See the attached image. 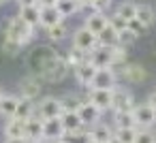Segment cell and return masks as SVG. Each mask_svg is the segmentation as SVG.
Masks as SVG:
<instances>
[{"mask_svg":"<svg viewBox=\"0 0 156 143\" xmlns=\"http://www.w3.org/2000/svg\"><path fill=\"white\" fill-rule=\"evenodd\" d=\"M39 58V66H37V75L43 79V83H60L66 75H69V64L64 60V56L56 54L51 47H39L37 51Z\"/></svg>","mask_w":156,"mask_h":143,"instance_id":"6da1fadb","label":"cell"},{"mask_svg":"<svg viewBox=\"0 0 156 143\" xmlns=\"http://www.w3.org/2000/svg\"><path fill=\"white\" fill-rule=\"evenodd\" d=\"M34 30L30 24H26L20 15H13L7 19L5 24V39H11V41H17L22 47H26L28 43L34 41Z\"/></svg>","mask_w":156,"mask_h":143,"instance_id":"7a4b0ae2","label":"cell"},{"mask_svg":"<svg viewBox=\"0 0 156 143\" xmlns=\"http://www.w3.org/2000/svg\"><path fill=\"white\" fill-rule=\"evenodd\" d=\"M41 92H43V79L37 73H30L20 79V98L37 100L41 96Z\"/></svg>","mask_w":156,"mask_h":143,"instance_id":"3957f363","label":"cell"},{"mask_svg":"<svg viewBox=\"0 0 156 143\" xmlns=\"http://www.w3.org/2000/svg\"><path fill=\"white\" fill-rule=\"evenodd\" d=\"M96 45H98L96 34L90 32L86 26H81V28H77V30L73 32V45H71V47H75V49H79V51H83V54H90Z\"/></svg>","mask_w":156,"mask_h":143,"instance_id":"277c9868","label":"cell"},{"mask_svg":"<svg viewBox=\"0 0 156 143\" xmlns=\"http://www.w3.org/2000/svg\"><path fill=\"white\" fill-rule=\"evenodd\" d=\"M34 105H37V115L41 120H51V117H60L62 115V103L56 96H45V98H41Z\"/></svg>","mask_w":156,"mask_h":143,"instance_id":"5b68a950","label":"cell"},{"mask_svg":"<svg viewBox=\"0 0 156 143\" xmlns=\"http://www.w3.org/2000/svg\"><path fill=\"white\" fill-rule=\"evenodd\" d=\"M115 85H118V73H115V68H96L90 88H94V90H113Z\"/></svg>","mask_w":156,"mask_h":143,"instance_id":"8992f818","label":"cell"},{"mask_svg":"<svg viewBox=\"0 0 156 143\" xmlns=\"http://www.w3.org/2000/svg\"><path fill=\"white\" fill-rule=\"evenodd\" d=\"M130 113H133V120H135L137 128H150V126L156 124V109H152L147 103L135 105Z\"/></svg>","mask_w":156,"mask_h":143,"instance_id":"52a82bcc","label":"cell"},{"mask_svg":"<svg viewBox=\"0 0 156 143\" xmlns=\"http://www.w3.org/2000/svg\"><path fill=\"white\" fill-rule=\"evenodd\" d=\"M115 73H118V77H122L128 83H141L147 77V71L141 64H137V62H124L120 66V71H115Z\"/></svg>","mask_w":156,"mask_h":143,"instance_id":"ba28073f","label":"cell"},{"mask_svg":"<svg viewBox=\"0 0 156 143\" xmlns=\"http://www.w3.org/2000/svg\"><path fill=\"white\" fill-rule=\"evenodd\" d=\"M88 62L94 68H113V56L111 49L105 45H96L90 54H88Z\"/></svg>","mask_w":156,"mask_h":143,"instance_id":"9c48e42d","label":"cell"},{"mask_svg":"<svg viewBox=\"0 0 156 143\" xmlns=\"http://www.w3.org/2000/svg\"><path fill=\"white\" fill-rule=\"evenodd\" d=\"M135 107V100H133V94L128 90H122V88H113V96H111V109L113 111H133Z\"/></svg>","mask_w":156,"mask_h":143,"instance_id":"30bf717a","label":"cell"},{"mask_svg":"<svg viewBox=\"0 0 156 143\" xmlns=\"http://www.w3.org/2000/svg\"><path fill=\"white\" fill-rule=\"evenodd\" d=\"M77 115H79V120H81L83 126H94L96 122H101L103 111H101L98 107H94L90 100H83V103L79 105V109H77Z\"/></svg>","mask_w":156,"mask_h":143,"instance_id":"8fae6325","label":"cell"},{"mask_svg":"<svg viewBox=\"0 0 156 143\" xmlns=\"http://www.w3.org/2000/svg\"><path fill=\"white\" fill-rule=\"evenodd\" d=\"M111 96H113V90H94V88H90L86 100H90L101 111H107V109H111Z\"/></svg>","mask_w":156,"mask_h":143,"instance_id":"7c38bea8","label":"cell"},{"mask_svg":"<svg viewBox=\"0 0 156 143\" xmlns=\"http://www.w3.org/2000/svg\"><path fill=\"white\" fill-rule=\"evenodd\" d=\"M94 73H96V68L88 62V58L81 62V64H77V66H73V75H75V79H77V83L81 85V88H90V83H92V77H94Z\"/></svg>","mask_w":156,"mask_h":143,"instance_id":"4fadbf2b","label":"cell"},{"mask_svg":"<svg viewBox=\"0 0 156 143\" xmlns=\"http://www.w3.org/2000/svg\"><path fill=\"white\" fill-rule=\"evenodd\" d=\"M60 22H64V19H62V15L58 13L56 7H41L39 26H41L43 30H47V28H51V26H56V24H60Z\"/></svg>","mask_w":156,"mask_h":143,"instance_id":"5bb4252c","label":"cell"},{"mask_svg":"<svg viewBox=\"0 0 156 143\" xmlns=\"http://www.w3.org/2000/svg\"><path fill=\"white\" fill-rule=\"evenodd\" d=\"M62 134H64V128H62L60 117L43 120V139L45 141H58Z\"/></svg>","mask_w":156,"mask_h":143,"instance_id":"9a60e30c","label":"cell"},{"mask_svg":"<svg viewBox=\"0 0 156 143\" xmlns=\"http://www.w3.org/2000/svg\"><path fill=\"white\" fill-rule=\"evenodd\" d=\"M24 128H26V120L9 117V120H7V124L2 126V132H5V137H7V139H26Z\"/></svg>","mask_w":156,"mask_h":143,"instance_id":"2e32d148","label":"cell"},{"mask_svg":"<svg viewBox=\"0 0 156 143\" xmlns=\"http://www.w3.org/2000/svg\"><path fill=\"white\" fill-rule=\"evenodd\" d=\"M24 134L28 141H37V139H43V120L34 113L32 117L26 120V128H24Z\"/></svg>","mask_w":156,"mask_h":143,"instance_id":"e0dca14e","label":"cell"},{"mask_svg":"<svg viewBox=\"0 0 156 143\" xmlns=\"http://www.w3.org/2000/svg\"><path fill=\"white\" fill-rule=\"evenodd\" d=\"M88 132H90L92 143H107V141L113 137V128L107 126V124H103V122H96L94 126H90Z\"/></svg>","mask_w":156,"mask_h":143,"instance_id":"ac0fdd59","label":"cell"},{"mask_svg":"<svg viewBox=\"0 0 156 143\" xmlns=\"http://www.w3.org/2000/svg\"><path fill=\"white\" fill-rule=\"evenodd\" d=\"M17 103H20V96H15V94H2V98H0V115H2L5 120L13 117L15 109H17Z\"/></svg>","mask_w":156,"mask_h":143,"instance_id":"d6986e66","label":"cell"},{"mask_svg":"<svg viewBox=\"0 0 156 143\" xmlns=\"http://www.w3.org/2000/svg\"><path fill=\"white\" fill-rule=\"evenodd\" d=\"M60 122H62L64 132H77V130H81V128H83V124H81V120H79L77 111H62Z\"/></svg>","mask_w":156,"mask_h":143,"instance_id":"ffe728a7","label":"cell"},{"mask_svg":"<svg viewBox=\"0 0 156 143\" xmlns=\"http://www.w3.org/2000/svg\"><path fill=\"white\" fill-rule=\"evenodd\" d=\"M39 13H41V7H39V5L20 7V11H17V15H20L26 24H30L32 28H39Z\"/></svg>","mask_w":156,"mask_h":143,"instance_id":"44dd1931","label":"cell"},{"mask_svg":"<svg viewBox=\"0 0 156 143\" xmlns=\"http://www.w3.org/2000/svg\"><path fill=\"white\" fill-rule=\"evenodd\" d=\"M83 26L90 30V32H94V34H98L105 26H107V13H94V15H90V17H86L83 19Z\"/></svg>","mask_w":156,"mask_h":143,"instance_id":"7402d4cb","label":"cell"},{"mask_svg":"<svg viewBox=\"0 0 156 143\" xmlns=\"http://www.w3.org/2000/svg\"><path fill=\"white\" fill-rule=\"evenodd\" d=\"M34 113H37V105H34V100L20 98V103H17V109H15V115H13V117H17V120H28V117H32Z\"/></svg>","mask_w":156,"mask_h":143,"instance_id":"603a6c76","label":"cell"},{"mask_svg":"<svg viewBox=\"0 0 156 143\" xmlns=\"http://www.w3.org/2000/svg\"><path fill=\"white\" fill-rule=\"evenodd\" d=\"M135 17H137L145 28H150V26L156 22V11H154L150 5H137V13H135Z\"/></svg>","mask_w":156,"mask_h":143,"instance_id":"cb8c5ba5","label":"cell"},{"mask_svg":"<svg viewBox=\"0 0 156 143\" xmlns=\"http://www.w3.org/2000/svg\"><path fill=\"white\" fill-rule=\"evenodd\" d=\"M56 9L62 15V19H66V17H73V15L79 13V2H77V0H58Z\"/></svg>","mask_w":156,"mask_h":143,"instance_id":"d4e9b609","label":"cell"},{"mask_svg":"<svg viewBox=\"0 0 156 143\" xmlns=\"http://www.w3.org/2000/svg\"><path fill=\"white\" fill-rule=\"evenodd\" d=\"M45 37H47L51 43H60V41H64V39L69 37V26H66L64 22H60V24L47 28V30H45Z\"/></svg>","mask_w":156,"mask_h":143,"instance_id":"484cf974","label":"cell"},{"mask_svg":"<svg viewBox=\"0 0 156 143\" xmlns=\"http://www.w3.org/2000/svg\"><path fill=\"white\" fill-rule=\"evenodd\" d=\"M96 39H98V45H105V47H113V45L120 43V41H118V32L109 26V22H107V26L96 34Z\"/></svg>","mask_w":156,"mask_h":143,"instance_id":"4316f807","label":"cell"},{"mask_svg":"<svg viewBox=\"0 0 156 143\" xmlns=\"http://www.w3.org/2000/svg\"><path fill=\"white\" fill-rule=\"evenodd\" d=\"M135 13H137V2H133V0H124V2H120L115 7V15L122 17V19H126V22L133 19Z\"/></svg>","mask_w":156,"mask_h":143,"instance_id":"83f0119b","label":"cell"},{"mask_svg":"<svg viewBox=\"0 0 156 143\" xmlns=\"http://www.w3.org/2000/svg\"><path fill=\"white\" fill-rule=\"evenodd\" d=\"M60 141L62 143H92V139H90V132L88 130H77V132H64L62 137H60Z\"/></svg>","mask_w":156,"mask_h":143,"instance_id":"f1b7e54d","label":"cell"},{"mask_svg":"<svg viewBox=\"0 0 156 143\" xmlns=\"http://www.w3.org/2000/svg\"><path fill=\"white\" fill-rule=\"evenodd\" d=\"M113 126L115 128H130V126H135L133 113L130 111H113Z\"/></svg>","mask_w":156,"mask_h":143,"instance_id":"f546056e","label":"cell"},{"mask_svg":"<svg viewBox=\"0 0 156 143\" xmlns=\"http://www.w3.org/2000/svg\"><path fill=\"white\" fill-rule=\"evenodd\" d=\"M83 100H86V98H79L77 94H66V96L60 98V103H62V111H77L79 105H81Z\"/></svg>","mask_w":156,"mask_h":143,"instance_id":"4dcf8cb0","label":"cell"},{"mask_svg":"<svg viewBox=\"0 0 156 143\" xmlns=\"http://www.w3.org/2000/svg\"><path fill=\"white\" fill-rule=\"evenodd\" d=\"M113 134H115L122 143H135V139H137V126H130V128H115Z\"/></svg>","mask_w":156,"mask_h":143,"instance_id":"1f68e13d","label":"cell"},{"mask_svg":"<svg viewBox=\"0 0 156 143\" xmlns=\"http://www.w3.org/2000/svg\"><path fill=\"white\" fill-rule=\"evenodd\" d=\"M88 58V54H83V51H79V49H75V47H71V51L64 56V60H66V64H69V68H73V66H77V64H81L83 60Z\"/></svg>","mask_w":156,"mask_h":143,"instance_id":"d6a6232c","label":"cell"},{"mask_svg":"<svg viewBox=\"0 0 156 143\" xmlns=\"http://www.w3.org/2000/svg\"><path fill=\"white\" fill-rule=\"evenodd\" d=\"M22 49H24V47H22L17 41H11V39H5V41H2V54H7V56H11V58L20 56Z\"/></svg>","mask_w":156,"mask_h":143,"instance_id":"836d02e7","label":"cell"},{"mask_svg":"<svg viewBox=\"0 0 156 143\" xmlns=\"http://www.w3.org/2000/svg\"><path fill=\"white\" fill-rule=\"evenodd\" d=\"M135 143H156V134L150 128H137V139Z\"/></svg>","mask_w":156,"mask_h":143,"instance_id":"e575fe53","label":"cell"},{"mask_svg":"<svg viewBox=\"0 0 156 143\" xmlns=\"http://www.w3.org/2000/svg\"><path fill=\"white\" fill-rule=\"evenodd\" d=\"M107 22H109V26L120 34V32H124L126 30V19H122V17H118L115 13L113 15H107Z\"/></svg>","mask_w":156,"mask_h":143,"instance_id":"d590c367","label":"cell"},{"mask_svg":"<svg viewBox=\"0 0 156 143\" xmlns=\"http://www.w3.org/2000/svg\"><path fill=\"white\" fill-rule=\"evenodd\" d=\"M126 28H128V30H130V32H133L135 37H141V34H143V32L147 30V28H145V26H143V24H141V22H139L137 17L128 19V22H126Z\"/></svg>","mask_w":156,"mask_h":143,"instance_id":"8d00e7d4","label":"cell"},{"mask_svg":"<svg viewBox=\"0 0 156 143\" xmlns=\"http://www.w3.org/2000/svg\"><path fill=\"white\" fill-rule=\"evenodd\" d=\"M79 13H83V17H90V15L101 13V11H98V7L92 2V0H88V2H81L79 5Z\"/></svg>","mask_w":156,"mask_h":143,"instance_id":"74e56055","label":"cell"},{"mask_svg":"<svg viewBox=\"0 0 156 143\" xmlns=\"http://www.w3.org/2000/svg\"><path fill=\"white\" fill-rule=\"evenodd\" d=\"M118 41H120V45L128 47L130 43H135V41H137V37H135V34H133V32H130V30L126 28L124 32H120V34H118Z\"/></svg>","mask_w":156,"mask_h":143,"instance_id":"f35d334b","label":"cell"},{"mask_svg":"<svg viewBox=\"0 0 156 143\" xmlns=\"http://www.w3.org/2000/svg\"><path fill=\"white\" fill-rule=\"evenodd\" d=\"M92 2L98 7V11H103V13H107L109 9H111V2L113 0H92Z\"/></svg>","mask_w":156,"mask_h":143,"instance_id":"ab89813d","label":"cell"},{"mask_svg":"<svg viewBox=\"0 0 156 143\" xmlns=\"http://www.w3.org/2000/svg\"><path fill=\"white\" fill-rule=\"evenodd\" d=\"M145 103H147L152 109H156V90H152V92L147 94V100H145Z\"/></svg>","mask_w":156,"mask_h":143,"instance_id":"60d3db41","label":"cell"},{"mask_svg":"<svg viewBox=\"0 0 156 143\" xmlns=\"http://www.w3.org/2000/svg\"><path fill=\"white\" fill-rule=\"evenodd\" d=\"M20 7H30V5H39V0H17Z\"/></svg>","mask_w":156,"mask_h":143,"instance_id":"b9f144b4","label":"cell"},{"mask_svg":"<svg viewBox=\"0 0 156 143\" xmlns=\"http://www.w3.org/2000/svg\"><path fill=\"white\" fill-rule=\"evenodd\" d=\"M58 0H39V7H56Z\"/></svg>","mask_w":156,"mask_h":143,"instance_id":"7bdbcfd3","label":"cell"},{"mask_svg":"<svg viewBox=\"0 0 156 143\" xmlns=\"http://www.w3.org/2000/svg\"><path fill=\"white\" fill-rule=\"evenodd\" d=\"M5 143H28V139H7Z\"/></svg>","mask_w":156,"mask_h":143,"instance_id":"ee69618b","label":"cell"},{"mask_svg":"<svg viewBox=\"0 0 156 143\" xmlns=\"http://www.w3.org/2000/svg\"><path fill=\"white\" fill-rule=\"evenodd\" d=\"M107 143H122V141H120V139H118V137H115V134H113V137H111V139H109V141H107Z\"/></svg>","mask_w":156,"mask_h":143,"instance_id":"f6af8a7d","label":"cell"},{"mask_svg":"<svg viewBox=\"0 0 156 143\" xmlns=\"http://www.w3.org/2000/svg\"><path fill=\"white\" fill-rule=\"evenodd\" d=\"M28 143H49V141H45V139H37V141H28Z\"/></svg>","mask_w":156,"mask_h":143,"instance_id":"bcb514c9","label":"cell"},{"mask_svg":"<svg viewBox=\"0 0 156 143\" xmlns=\"http://www.w3.org/2000/svg\"><path fill=\"white\" fill-rule=\"evenodd\" d=\"M9 2V0H0V7H2V5H7Z\"/></svg>","mask_w":156,"mask_h":143,"instance_id":"7dc6e473","label":"cell"},{"mask_svg":"<svg viewBox=\"0 0 156 143\" xmlns=\"http://www.w3.org/2000/svg\"><path fill=\"white\" fill-rule=\"evenodd\" d=\"M2 94H5V90H2V88H0V98H2Z\"/></svg>","mask_w":156,"mask_h":143,"instance_id":"c3c4849f","label":"cell"},{"mask_svg":"<svg viewBox=\"0 0 156 143\" xmlns=\"http://www.w3.org/2000/svg\"><path fill=\"white\" fill-rule=\"evenodd\" d=\"M49 143H62V141H60V139H58V141H49Z\"/></svg>","mask_w":156,"mask_h":143,"instance_id":"681fc988","label":"cell"}]
</instances>
